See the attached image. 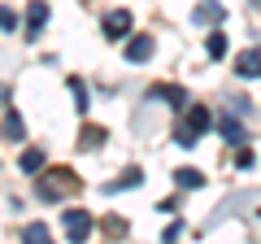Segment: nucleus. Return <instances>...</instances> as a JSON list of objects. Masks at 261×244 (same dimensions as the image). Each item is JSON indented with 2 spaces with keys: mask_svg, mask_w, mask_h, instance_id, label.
<instances>
[{
  "mask_svg": "<svg viewBox=\"0 0 261 244\" xmlns=\"http://www.w3.org/2000/svg\"><path fill=\"white\" fill-rule=\"evenodd\" d=\"M152 101H170L174 109H183V105H187V92H183V87H166V83H161V87H152Z\"/></svg>",
  "mask_w": 261,
  "mask_h": 244,
  "instance_id": "obj_10",
  "label": "nucleus"
},
{
  "mask_svg": "<svg viewBox=\"0 0 261 244\" xmlns=\"http://www.w3.org/2000/svg\"><path fill=\"white\" fill-rule=\"evenodd\" d=\"M105 144V131L100 127H83V135H79V149H100Z\"/></svg>",
  "mask_w": 261,
  "mask_h": 244,
  "instance_id": "obj_15",
  "label": "nucleus"
},
{
  "mask_svg": "<svg viewBox=\"0 0 261 244\" xmlns=\"http://www.w3.org/2000/svg\"><path fill=\"white\" fill-rule=\"evenodd\" d=\"M209 131V109L205 105H192V109H187V118L178 122V131H174V140L183 144V149H192L196 140H200V135Z\"/></svg>",
  "mask_w": 261,
  "mask_h": 244,
  "instance_id": "obj_1",
  "label": "nucleus"
},
{
  "mask_svg": "<svg viewBox=\"0 0 261 244\" xmlns=\"http://www.w3.org/2000/svg\"><path fill=\"white\" fill-rule=\"evenodd\" d=\"M152 48H157V39H152V35H135V39L126 44V61H148Z\"/></svg>",
  "mask_w": 261,
  "mask_h": 244,
  "instance_id": "obj_8",
  "label": "nucleus"
},
{
  "mask_svg": "<svg viewBox=\"0 0 261 244\" xmlns=\"http://www.w3.org/2000/svg\"><path fill=\"white\" fill-rule=\"evenodd\" d=\"M0 135H5V140H27V122L18 118V113H5V122H0Z\"/></svg>",
  "mask_w": 261,
  "mask_h": 244,
  "instance_id": "obj_9",
  "label": "nucleus"
},
{
  "mask_svg": "<svg viewBox=\"0 0 261 244\" xmlns=\"http://www.w3.org/2000/svg\"><path fill=\"white\" fill-rule=\"evenodd\" d=\"M235 75H244V79H261V48H248V53L235 57Z\"/></svg>",
  "mask_w": 261,
  "mask_h": 244,
  "instance_id": "obj_6",
  "label": "nucleus"
},
{
  "mask_svg": "<svg viewBox=\"0 0 261 244\" xmlns=\"http://www.w3.org/2000/svg\"><path fill=\"white\" fill-rule=\"evenodd\" d=\"M44 22H48V0H31V9H27V39H39Z\"/></svg>",
  "mask_w": 261,
  "mask_h": 244,
  "instance_id": "obj_5",
  "label": "nucleus"
},
{
  "mask_svg": "<svg viewBox=\"0 0 261 244\" xmlns=\"http://www.w3.org/2000/svg\"><path fill=\"white\" fill-rule=\"evenodd\" d=\"M5 101H9V87H5V83H0V109H5Z\"/></svg>",
  "mask_w": 261,
  "mask_h": 244,
  "instance_id": "obj_20",
  "label": "nucleus"
},
{
  "mask_svg": "<svg viewBox=\"0 0 261 244\" xmlns=\"http://www.w3.org/2000/svg\"><path fill=\"white\" fill-rule=\"evenodd\" d=\"M65 235L74 244H87V235H92V218H87V209H65Z\"/></svg>",
  "mask_w": 261,
  "mask_h": 244,
  "instance_id": "obj_3",
  "label": "nucleus"
},
{
  "mask_svg": "<svg viewBox=\"0 0 261 244\" xmlns=\"http://www.w3.org/2000/svg\"><path fill=\"white\" fill-rule=\"evenodd\" d=\"M174 183L178 188H205V175L192 170V166H183V170H174Z\"/></svg>",
  "mask_w": 261,
  "mask_h": 244,
  "instance_id": "obj_12",
  "label": "nucleus"
},
{
  "mask_svg": "<svg viewBox=\"0 0 261 244\" xmlns=\"http://www.w3.org/2000/svg\"><path fill=\"white\" fill-rule=\"evenodd\" d=\"M222 18H226V5H222V0H200V5L192 9L196 27H214V22H222Z\"/></svg>",
  "mask_w": 261,
  "mask_h": 244,
  "instance_id": "obj_4",
  "label": "nucleus"
},
{
  "mask_svg": "<svg viewBox=\"0 0 261 244\" xmlns=\"http://www.w3.org/2000/svg\"><path fill=\"white\" fill-rule=\"evenodd\" d=\"M140 183H144V175H140V170H126V175H122V179H113V183H109V188H105V192H122V188H140Z\"/></svg>",
  "mask_w": 261,
  "mask_h": 244,
  "instance_id": "obj_14",
  "label": "nucleus"
},
{
  "mask_svg": "<svg viewBox=\"0 0 261 244\" xmlns=\"http://www.w3.org/2000/svg\"><path fill=\"white\" fill-rule=\"evenodd\" d=\"M22 244H53V231H48L44 223H27V231H22Z\"/></svg>",
  "mask_w": 261,
  "mask_h": 244,
  "instance_id": "obj_11",
  "label": "nucleus"
},
{
  "mask_svg": "<svg viewBox=\"0 0 261 244\" xmlns=\"http://www.w3.org/2000/svg\"><path fill=\"white\" fill-rule=\"evenodd\" d=\"M22 170H27V175L44 170V153H39V149H27V153H22Z\"/></svg>",
  "mask_w": 261,
  "mask_h": 244,
  "instance_id": "obj_16",
  "label": "nucleus"
},
{
  "mask_svg": "<svg viewBox=\"0 0 261 244\" xmlns=\"http://www.w3.org/2000/svg\"><path fill=\"white\" fill-rule=\"evenodd\" d=\"M53 179H39V197L44 201H61L65 192H74L79 188V179L70 175V170H48Z\"/></svg>",
  "mask_w": 261,
  "mask_h": 244,
  "instance_id": "obj_2",
  "label": "nucleus"
},
{
  "mask_svg": "<svg viewBox=\"0 0 261 244\" xmlns=\"http://www.w3.org/2000/svg\"><path fill=\"white\" fill-rule=\"evenodd\" d=\"M218 131H222L226 144H244V131H240V122H235V118H222V122H218Z\"/></svg>",
  "mask_w": 261,
  "mask_h": 244,
  "instance_id": "obj_13",
  "label": "nucleus"
},
{
  "mask_svg": "<svg viewBox=\"0 0 261 244\" xmlns=\"http://www.w3.org/2000/svg\"><path fill=\"white\" fill-rule=\"evenodd\" d=\"M70 92H74L79 109H87V87H83V79H70Z\"/></svg>",
  "mask_w": 261,
  "mask_h": 244,
  "instance_id": "obj_18",
  "label": "nucleus"
},
{
  "mask_svg": "<svg viewBox=\"0 0 261 244\" xmlns=\"http://www.w3.org/2000/svg\"><path fill=\"white\" fill-rule=\"evenodd\" d=\"M13 27H18V13L0 5V31H13Z\"/></svg>",
  "mask_w": 261,
  "mask_h": 244,
  "instance_id": "obj_19",
  "label": "nucleus"
},
{
  "mask_svg": "<svg viewBox=\"0 0 261 244\" xmlns=\"http://www.w3.org/2000/svg\"><path fill=\"white\" fill-rule=\"evenodd\" d=\"M126 31H130V13H126V9L105 13V35H109V39H122Z\"/></svg>",
  "mask_w": 261,
  "mask_h": 244,
  "instance_id": "obj_7",
  "label": "nucleus"
},
{
  "mask_svg": "<svg viewBox=\"0 0 261 244\" xmlns=\"http://www.w3.org/2000/svg\"><path fill=\"white\" fill-rule=\"evenodd\" d=\"M205 48H209V57H226V35H222V31H214Z\"/></svg>",
  "mask_w": 261,
  "mask_h": 244,
  "instance_id": "obj_17",
  "label": "nucleus"
}]
</instances>
